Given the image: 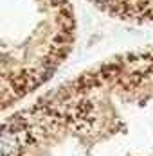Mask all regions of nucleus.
<instances>
[{
    "label": "nucleus",
    "mask_w": 153,
    "mask_h": 156,
    "mask_svg": "<svg viewBox=\"0 0 153 156\" xmlns=\"http://www.w3.org/2000/svg\"><path fill=\"white\" fill-rule=\"evenodd\" d=\"M22 133L13 127L0 129V156H16L22 147Z\"/></svg>",
    "instance_id": "f257e3e1"
},
{
    "label": "nucleus",
    "mask_w": 153,
    "mask_h": 156,
    "mask_svg": "<svg viewBox=\"0 0 153 156\" xmlns=\"http://www.w3.org/2000/svg\"><path fill=\"white\" fill-rule=\"evenodd\" d=\"M97 2H108V0H97Z\"/></svg>",
    "instance_id": "f03ea898"
}]
</instances>
